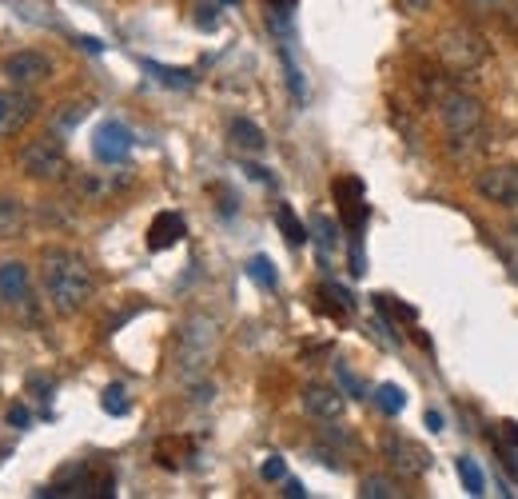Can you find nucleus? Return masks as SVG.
<instances>
[{
  "instance_id": "1",
  "label": "nucleus",
  "mask_w": 518,
  "mask_h": 499,
  "mask_svg": "<svg viewBox=\"0 0 518 499\" xmlns=\"http://www.w3.org/2000/svg\"><path fill=\"white\" fill-rule=\"evenodd\" d=\"M40 288L56 316H76L96 296V276L84 256H76L68 248H48L40 256Z\"/></svg>"
},
{
  "instance_id": "2",
  "label": "nucleus",
  "mask_w": 518,
  "mask_h": 499,
  "mask_svg": "<svg viewBox=\"0 0 518 499\" xmlns=\"http://www.w3.org/2000/svg\"><path fill=\"white\" fill-rule=\"evenodd\" d=\"M439 120H443V128H447V136H451V148L463 156H471V152H479L483 144H487V108H483V100L479 96H471V92H443V100H439Z\"/></svg>"
},
{
  "instance_id": "3",
  "label": "nucleus",
  "mask_w": 518,
  "mask_h": 499,
  "mask_svg": "<svg viewBox=\"0 0 518 499\" xmlns=\"http://www.w3.org/2000/svg\"><path fill=\"white\" fill-rule=\"evenodd\" d=\"M216 352H220V324L212 316H188L176 336V376L184 384L204 380Z\"/></svg>"
},
{
  "instance_id": "4",
  "label": "nucleus",
  "mask_w": 518,
  "mask_h": 499,
  "mask_svg": "<svg viewBox=\"0 0 518 499\" xmlns=\"http://www.w3.org/2000/svg\"><path fill=\"white\" fill-rule=\"evenodd\" d=\"M116 488L112 472L100 468V464H72L64 468L40 496L44 499H108Z\"/></svg>"
},
{
  "instance_id": "5",
  "label": "nucleus",
  "mask_w": 518,
  "mask_h": 499,
  "mask_svg": "<svg viewBox=\"0 0 518 499\" xmlns=\"http://www.w3.org/2000/svg\"><path fill=\"white\" fill-rule=\"evenodd\" d=\"M20 172H24L28 180H48V184L68 180L72 164H68V152H64L60 136H56V132H48V136L28 140V144L20 148Z\"/></svg>"
},
{
  "instance_id": "6",
  "label": "nucleus",
  "mask_w": 518,
  "mask_h": 499,
  "mask_svg": "<svg viewBox=\"0 0 518 499\" xmlns=\"http://www.w3.org/2000/svg\"><path fill=\"white\" fill-rule=\"evenodd\" d=\"M487 36L471 24H451L443 36H439V60L451 68V72H475L483 60H487Z\"/></svg>"
},
{
  "instance_id": "7",
  "label": "nucleus",
  "mask_w": 518,
  "mask_h": 499,
  "mask_svg": "<svg viewBox=\"0 0 518 499\" xmlns=\"http://www.w3.org/2000/svg\"><path fill=\"white\" fill-rule=\"evenodd\" d=\"M379 452H383V460L391 464V472H399L403 480H419V476L431 472V452H427L419 440L403 436V432H387L383 444H379Z\"/></svg>"
},
{
  "instance_id": "8",
  "label": "nucleus",
  "mask_w": 518,
  "mask_h": 499,
  "mask_svg": "<svg viewBox=\"0 0 518 499\" xmlns=\"http://www.w3.org/2000/svg\"><path fill=\"white\" fill-rule=\"evenodd\" d=\"M32 116H36V96H32V88H16V84L0 88V140L20 136V132L32 124Z\"/></svg>"
},
{
  "instance_id": "9",
  "label": "nucleus",
  "mask_w": 518,
  "mask_h": 499,
  "mask_svg": "<svg viewBox=\"0 0 518 499\" xmlns=\"http://www.w3.org/2000/svg\"><path fill=\"white\" fill-rule=\"evenodd\" d=\"M479 196L499 204V208H518V164H491L475 180Z\"/></svg>"
},
{
  "instance_id": "10",
  "label": "nucleus",
  "mask_w": 518,
  "mask_h": 499,
  "mask_svg": "<svg viewBox=\"0 0 518 499\" xmlns=\"http://www.w3.org/2000/svg\"><path fill=\"white\" fill-rule=\"evenodd\" d=\"M4 76L16 88H36V84L52 80V60L44 52H36V48H20V52L4 56Z\"/></svg>"
},
{
  "instance_id": "11",
  "label": "nucleus",
  "mask_w": 518,
  "mask_h": 499,
  "mask_svg": "<svg viewBox=\"0 0 518 499\" xmlns=\"http://www.w3.org/2000/svg\"><path fill=\"white\" fill-rule=\"evenodd\" d=\"M331 192H335V204H339V220H343V228L359 240V232H363V224H367V196H363V180H355V176H339Z\"/></svg>"
},
{
  "instance_id": "12",
  "label": "nucleus",
  "mask_w": 518,
  "mask_h": 499,
  "mask_svg": "<svg viewBox=\"0 0 518 499\" xmlns=\"http://www.w3.org/2000/svg\"><path fill=\"white\" fill-rule=\"evenodd\" d=\"M92 156L108 168L124 164L132 156V132L120 124V120H104L96 132H92Z\"/></svg>"
},
{
  "instance_id": "13",
  "label": "nucleus",
  "mask_w": 518,
  "mask_h": 499,
  "mask_svg": "<svg viewBox=\"0 0 518 499\" xmlns=\"http://www.w3.org/2000/svg\"><path fill=\"white\" fill-rule=\"evenodd\" d=\"M0 300L12 308H32V280L20 260H0Z\"/></svg>"
},
{
  "instance_id": "14",
  "label": "nucleus",
  "mask_w": 518,
  "mask_h": 499,
  "mask_svg": "<svg viewBox=\"0 0 518 499\" xmlns=\"http://www.w3.org/2000/svg\"><path fill=\"white\" fill-rule=\"evenodd\" d=\"M303 412L319 424H335L343 416V392L327 388V384H311V388H303Z\"/></svg>"
},
{
  "instance_id": "15",
  "label": "nucleus",
  "mask_w": 518,
  "mask_h": 499,
  "mask_svg": "<svg viewBox=\"0 0 518 499\" xmlns=\"http://www.w3.org/2000/svg\"><path fill=\"white\" fill-rule=\"evenodd\" d=\"M184 216L180 212H160L156 220H152V228H148V248L152 252H164V248H172V244H180L184 240Z\"/></svg>"
},
{
  "instance_id": "16",
  "label": "nucleus",
  "mask_w": 518,
  "mask_h": 499,
  "mask_svg": "<svg viewBox=\"0 0 518 499\" xmlns=\"http://www.w3.org/2000/svg\"><path fill=\"white\" fill-rule=\"evenodd\" d=\"M28 224V208L20 196H4L0 192V240H16Z\"/></svg>"
},
{
  "instance_id": "17",
  "label": "nucleus",
  "mask_w": 518,
  "mask_h": 499,
  "mask_svg": "<svg viewBox=\"0 0 518 499\" xmlns=\"http://www.w3.org/2000/svg\"><path fill=\"white\" fill-rule=\"evenodd\" d=\"M228 132H232V144H236L240 152H263V144H267L263 132H259V124H252L248 116H236Z\"/></svg>"
},
{
  "instance_id": "18",
  "label": "nucleus",
  "mask_w": 518,
  "mask_h": 499,
  "mask_svg": "<svg viewBox=\"0 0 518 499\" xmlns=\"http://www.w3.org/2000/svg\"><path fill=\"white\" fill-rule=\"evenodd\" d=\"M88 116V104H80V100H68V104H60L56 112H52V132L56 136H64V132H72L80 120Z\"/></svg>"
},
{
  "instance_id": "19",
  "label": "nucleus",
  "mask_w": 518,
  "mask_h": 499,
  "mask_svg": "<svg viewBox=\"0 0 518 499\" xmlns=\"http://www.w3.org/2000/svg\"><path fill=\"white\" fill-rule=\"evenodd\" d=\"M275 224H279V232L287 236V244H291V248L307 244V228L299 224V216H295L287 204H275Z\"/></svg>"
},
{
  "instance_id": "20",
  "label": "nucleus",
  "mask_w": 518,
  "mask_h": 499,
  "mask_svg": "<svg viewBox=\"0 0 518 499\" xmlns=\"http://www.w3.org/2000/svg\"><path fill=\"white\" fill-rule=\"evenodd\" d=\"M371 400H375V408H379L383 416H399V412L407 408V392H403L399 384H379Z\"/></svg>"
},
{
  "instance_id": "21",
  "label": "nucleus",
  "mask_w": 518,
  "mask_h": 499,
  "mask_svg": "<svg viewBox=\"0 0 518 499\" xmlns=\"http://www.w3.org/2000/svg\"><path fill=\"white\" fill-rule=\"evenodd\" d=\"M180 456H192V448H188L184 440H160V448H156V464H160V468L180 472V468H184Z\"/></svg>"
},
{
  "instance_id": "22",
  "label": "nucleus",
  "mask_w": 518,
  "mask_h": 499,
  "mask_svg": "<svg viewBox=\"0 0 518 499\" xmlns=\"http://www.w3.org/2000/svg\"><path fill=\"white\" fill-rule=\"evenodd\" d=\"M359 496L363 499H399L403 496V488H399L391 476H367V480L359 484Z\"/></svg>"
},
{
  "instance_id": "23",
  "label": "nucleus",
  "mask_w": 518,
  "mask_h": 499,
  "mask_svg": "<svg viewBox=\"0 0 518 499\" xmlns=\"http://www.w3.org/2000/svg\"><path fill=\"white\" fill-rule=\"evenodd\" d=\"M160 84H168V88H192V72H184V68H164V64H156V60H148L144 64Z\"/></svg>"
},
{
  "instance_id": "24",
  "label": "nucleus",
  "mask_w": 518,
  "mask_h": 499,
  "mask_svg": "<svg viewBox=\"0 0 518 499\" xmlns=\"http://www.w3.org/2000/svg\"><path fill=\"white\" fill-rule=\"evenodd\" d=\"M248 276L256 280L259 288H267V292L279 284V280H275V268H271V260H267V256H252V260H248Z\"/></svg>"
},
{
  "instance_id": "25",
  "label": "nucleus",
  "mask_w": 518,
  "mask_h": 499,
  "mask_svg": "<svg viewBox=\"0 0 518 499\" xmlns=\"http://www.w3.org/2000/svg\"><path fill=\"white\" fill-rule=\"evenodd\" d=\"M16 8H36V12H20L32 24H56V8L48 0H16Z\"/></svg>"
},
{
  "instance_id": "26",
  "label": "nucleus",
  "mask_w": 518,
  "mask_h": 499,
  "mask_svg": "<svg viewBox=\"0 0 518 499\" xmlns=\"http://www.w3.org/2000/svg\"><path fill=\"white\" fill-rule=\"evenodd\" d=\"M459 480L467 484V492H471V496H483V472H479V464H475L471 456H463V460H459Z\"/></svg>"
},
{
  "instance_id": "27",
  "label": "nucleus",
  "mask_w": 518,
  "mask_h": 499,
  "mask_svg": "<svg viewBox=\"0 0 518 499\" xmlns=\"http://www.w3.org/2000/svg\"><path fill=\"white\" fill-rule=\"evenodd\" d=\"M515 4L518 0H467V8H471L475 16H507Z\"/></svg>"
},
{
  "instance_id": "28",
  "label": "nucleus",
  "mask_w": 518,
  "mask_h": 499,
  "mask_svg": "<svg viewBox=\"0 0 518 499\" xmlns=\"http://www.w3.org/2000/svg\"><path fill=\"white\" fill-rule=\"evenodd\" d=\"M104 412L108 416H128V400H124V388L120 384H112V388H104Z\"/></svg>"
},
{
  "instance_id": "29",
  "label": "nucleus",
  "mask_w": 518,
  "mask_h": 499,
  "mask_svg": "<svg viewBox=\"0 0 518 499\" xmlns=\"http://www.w3.org/2000/svg\"><path fill=\"white\" fill-rule=\"evenodd\" d=\"M259 476H263L267 484H279V480H287V464H283V456H267V464L259 468Z\"/></svg>"
},
{
  "instance_id": "30",
  "label": "nucleus",
  "mask_w": 518,
  "mask_h": 499,
  "mask_svg": "<svg viewBox=\"0 0 518 499\" xmlns=\"http://www.w3.org/2000/svg\"><path fill=\"white\" fill-rule=\"evenodd\" d=\"M311 228L319 232V244H323V252H331V248H335V224H331L327 216H315V220H311Z\"/></svg>"
},
{
  "instance_id": "31",
  "label": "nucleus",
  "mask_w": 518,
  "mask_h": 499,
  "mask_svg": "<svg viewBox=\"0 0 518 499\" xmlns=\"http://www.w3.org/2000/svg\"><path fill=\"white\" fill-rule=\"evenodd\" d=\"M283 68H287V80H291V92H295V100H303V80H299V68L291 64V56L283 52Z\"/></svg>"
},
{
  "instance_id": "32",
  "label": "nucleus",
  "mask_w": 518,
  "mask_h": 499,
  "mask_svg": "<svg viewBox=\"0 0 518 499\" xmlns=\"http://www.w3.org/2000/svg\"><path fill=\"white\" fill-rule=\"evenodd\" d=\"M196 24H200V28H216V4H212V0L196 8Z\"/></svg>"
},
{
  "instance_id": "33",
  "label": "nucleus",
  "mask_w": 518,
  "mask_h": 499,
  "mask_svg": "<svg viewBox=\"0 0 518 499\" xmlns=\"http://www.w3.org/2000/svg\"><path fill=\"white\" fill-rule=\"evenodd\" d=\"M335 372H339V380H343V388H347L351 396H363V384H359V380L347 372V364H335Z\"/></svg>"
},
{
  "instance_id": "34",
  "label": "nucleus",
  "mask_w": 518,
  "mask_h": 499,
  "mask_svg": "<svg viewBox=\"0 0 518 499\" xmlns=\"http://www.w3.org/2000/svg\"><path fill=\"white\" fill-rule=\"evenodd\" d=\"M28 420H32V416H28L24 404H12V408H8V424H12V428H28Z\"/></svg>"
},
{
  "instance_id": "35",
  "label": "nucleus",
  "mask_w": 518,
  "mask_h": 499,
  "mask_svg": "<svg viewBox=\"0 0 518 499\" xmlns=\"http://www.w3.org/2000/svg\"><path fill=\"white\" fill-rule=\"evenodd\" d=\"M503 448H518V424L515 420H507V424H503Z\"/></svg>"
},
{
  "instance_id": "36",
  "label": "nucleus",
  "mask_w": 518,
  "mask_h": 499,
  "mask_svg": "<svg viewBox=\"0 0 518 499\" xmlns=\"http://www.w3.org/2000/svg\"><path fill=\"white\" fill-rule=\"evenodd\" d=\"M283 496H287V499H303L307 492H303V484H299V480H283Z\"/></svg>"
},
{
  "instance_id": "37",
  "label": "nucleus",
  "mask_w": 518,
  "mask_h": 499,
  "mask_svg": "<svg viewBox=\"0 0 518 499\" xmlns=\"http://www.w3.org/2000/svg\"><path fill=\"white\" fill-rule=\"evenodd\" d=\"M76 44H80V48H88V52H100V48H104V44H100V40H92V36H80Z\"/></svg>"
},
{
  "instance_id": "38",
  "label": "nucleus",
  "mask_w": 518,
  "mask_h": 499,
  "mask_svg": "<svg viewBox=\"0 0 518 499\" xmlns=\"http://www.w3.org/2000/svg\"><path fill=\"white\" fill-rule=\"evenodd\" d=\"M427 428H431V432H443V416H439V412H427Z\"/></svg>"
},
{
  "instance_id": "39",
  "label": "nucleus",
  "mask_w": 518,
  "mask_h": 499,
  "mask_svg": "<svg viewBox=\"0 0 518 499\" xmlns=\"http://www.w3.org/2000/svg\"><path fill=\"white\" fill-rule=\"evenodd\" d=\"M267 8H275V12H291V8H295V0H267Z\"/></svg>"
},
{
  "instance_id": "40",
  "label": "nucleus",
  "mask_w": 518,
  "mask_h": 499,
  "mask_svg": "<svg viewBox=\"0 0 518 499\" xmlns=\"http://www.w3.org/2000/svg\"><path fill=\"white\" fill-rule=\"evenodd\" d=\"M507 24H511V28H515V32H518V4H515V8H511V12H507Z\"/></svg>"
},
{
  "instance_id": "41",
  "label": "nucleus",
  "mask_w": 518,
  "mask_h": 499,
  "mask_svg": "<svg viewBox=\"0 0 518 499\" xmlns=\"http://www.w3.org/2000/svg\"><path fill=\"white\" fill-rule=\"evenodd\" d=\"M4 456H8V448H0V460H4Z\"/></svg>"
},
{
  "instance_id": "42",
  "label": "nucleus",
  "mask_w": 518,
  "mask_h": 499,
  "mask_svg": "<svg viewBox=\"0 0 518 499\" xmlns=\"http://www.w3.org/2000/svg\"><path fill=\"white\" fill-rule=\"evenodd\" d=\"M224 4H236V0H224Z\"/></svg>"
},
{
  "instance_id": "43",
  "label": "nucleus",
  "mask_w": 518,
  "mask_h": 499,
  "mask_svg": "<svg viewBox=\"0 0 518 499\" xmlns=\"http://www.w3.org/2000/svg\"><path fill=\"white\" fill-rule=\"evenodd\" d=\"M515 236H518V224H515Z\"/></svg>"
}]
</instances>
